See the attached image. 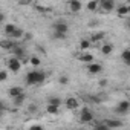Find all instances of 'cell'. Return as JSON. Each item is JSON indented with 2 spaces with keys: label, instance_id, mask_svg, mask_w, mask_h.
<instances>
[{
  "label": "cell",
  "instance_id": "9a60e30c",
  "mask_svg": "<svg viewBox=\"0 0 130 130\" xmlns=\"http://www.w3.org/2000/svg\"><path fill=\"white\" fill-rule=\"evenodd\" d=\"M25 101H26V93H25V92H23L22 95H19V96L12 98V104H14V106H17V107H20Z\"/></svg>",
  "mask_w": 130,
  "mask_h": 130
},
{
  "label": "cell",
  "instance_id": "1f68e13d",
  "mask_svg": "<svg viewBox=\"0 0 130 130\" xmlns=\"http://www.w3.org/2000/svg\"><path fill=\"white\" fill-rule=\"evenodd\" d=\"M106 81H107V80H101V83H100V86H103V87H104V86H106V84H107V83H106Z\"/></svg>",
  "mask_w": 130,
  "mask_h": 130
},
{
  "label": "cell",
  "instance_id": "8992f818",
  "mask_svg": "<svg viewBox=\"0 0 130 130\" xmlns=\"http://www.w3.org/2000/svg\"><path fill=\"white\" fill-rule=\"evenodd\" d=\"M128 110H130V101H127V100L119 101V103L116 104V107H115V112H116L118 115H124V113H127Z\"/></svg>",
  "mask_w": 130,
  "mask_h": 130
},
{
  "label": "cell",
  "instance_id": "484cf974",
  "mask_svg": "<svg viewBox=\"0 0 130 130\" xmlns=\"http://www.w3.org/2000/svg\"><path fill=\"white\" fill-rule=\"evenodd\" d=\"M95 128L96 130H109V125L106 124V121L104 122H96L95 124Z\"/></svg>",
  "mask_w": 130,
  "mask_h": 130
},
{
  "label": "cell",
  "instance_id": "e0dca14e",
  "mask_svg": "<svg viewBox=\"0 0 130 130\" xmlns=\"http://www.w3.org/2000/svg\"><path fill=\"white\" fill-rule=\"evenodd\" d=\"M15 29H17V26L12 25V23H8V25H5V28H3V31H5V34H6L8 37H11V35L15 32Z\"/></svg>",
  "mask_w": 130,
  "mask_h": 130
},
{
  "label": "cell",
  "instance_id": "ffe728a7",
  "mask_svg": "<svg viewBox=\"0 0 130 130\" xmlns=\"http://www.w3.org/2000/svg\"><path fill=\"white\" fill-rule=\"evenodd\" d=\"M116 12H118L119 17H125V15H128V5H124V6L116 8Z\"/></svg>",
  "mask_w": 130,
  "mask_h": 130
},
{
  "label": "cell",
  "instance_id": "603a6c76",
  "mask_svg": "<svg viewBox=\"0 0 130 130\" xmlns=\"http://www.w3.org/2000/svg\"><path fill=\"white\" fill-rule=\"evenodd\" d=\"M61 98H58V96H51L49 100H47V104H52V106H57V107H60L61 106Z\"/></svg>",
  "mask_w": 130,
  "mask_h": 130
},
{
  "label": "cell",
  "instance_id": "f1b7e54d",
  "mask_svg": "<svg viewBox=\"0 0 130 130\" xmlns=\"http://www.w3.org/2000/svg\"><path fill=\"white\" fill-rule=\"evenodd\" d=\"M54 35V38H58V40H64V38H66V35H64V34H52Z\"/></svg>",
  "mask_w": 130,
  "mask_h": 130
},
{
  "label": "cell",
  "instance_id": "30bf717a",
  "mask_svg": "<svg viewBox=\"0 0 130 130\" xmlns=\"http://www.w3.org/2000/svg\"><path fill=\"white\" fill-rule=\"evenodd\" d=\"M64 106H66V107H68L69 110H75V109H78L80 103H78V100H77V98L71 96V98H68L66 101H64Z\"/></svg>",
  "mask_w": 130,
  "mask_h": 130
},
{
  "label": "cell",
  "instance_id": "44dd1931",
  "mask_svg": "<svg viewBox=\"0 0 130 130\" xmlns=\"http://www.w3.org/2000/svg\"><path fill=\"white\" fill-rule=\"evenodd\" d=\"M29 63H31V66H34V68H38L40 64H41V60H40L37 55H32V57H29Z\"/></svg>",
  "mask_w": 130,
  "mask_h": 130
},
{
  "label": "cell",
  "instance_id": "4fadbf2b",
  "mask_svg": "<svg viewBox=\"0 0 130 130\" xmlns=\"http://www.w3.org/2000/svg\"><path fill=\"white\" fill-rule=\"evenodd\" d=\"M78 58H80V61H83V63H87V64L93 61V55H92V54H89V52H86V51H83V54H81Z\"/></svg>",
  "mask_w": 130,
  "mask_h": 130
},
{
  "label": "cell",
  "instance_id": "7402d4cb",
  "mask_svg": "<svg viewBox=\"0 0 130 130\" xmlns=\"http://www.w3.org/2000/svg\"><path fill=\"white\" fill-rule=\"evenodd\" d=\"M90 46H92V41H90V40H86V38H83V40L80 41V49H81V51H87Z\"/></svg>",
  "mask_w": 130,
  "mask_h": 130
},
{
  "label": "cell",
  "instance_id": "d6986e66",
  "mask_svg": "<svg viewBox=\"0 0 130 130\" xmlns=\"http://www.w3.org/2000/svg\"><path fill=\"white\" fill-rule=\"evenodd\" d=\"M121 60L124 61V64L130 66V49H125V51H122V54H121Z\"/></svg>",
  "mask_w": 130,
  "mask_h": 130
},
{
  "label": "cell",
  "instance_id": "2e32d148",
  "mask_svg": "<svg viewBox=\"0 0 130 130\" xmlns=\"http://www.w3.org/2000/svg\"><path fill=\"white\" fill-rule=\"evenodd\" d=\"M106 124L109 125V128H119V127H122L124 124H122V121H118V119H107L106 121Z\"/></svg>",
  "mask_w": 130,
  "mask_h": 130
},
{
  "label": "cell",
  "instance_id": "cb8c5ba5",
  "mask_svg": "<svg viewBox=\"0 0 130 130\" xmlns=\"http://www.w3.org/2000/svg\"><path fill=\"white\" fill-rule=\"evenodd\" d=\"M23 35H25V31H23V29H20V28H17V29H15V32H14L9 38H12V40H19V38H22Z\"/></svg>",
  "mask_w": 130,
  "mask_h": 130
},
{
  "label": "cell",
  "instance_id": "d6a6232c",
  "mask_svg": "<svg viewBox=\"0 0 130 130\" xmlns=\"http://www.w3.org/2000/svg\"><path fill=\"white\" fill-rule=\"evenodd\" d=\"M128 14H130V5H128Z\"/></svg>",
  "mask_w": 130,
  "mask_h": 130
},
{
  "label": "cell",
  "instance_id": "836d02e7",
  "mask_svg": "<svg viewBox=\"0 0 130 130\" xmlns=\"http://www.w3.org/2000/svg\"><path fill=\"white\" fill-rule=\"evenodd\" d=\"M128 2H130V0H128Z\"/></svg>",
  "mask_w": 130,
  "mask_h": 130
},
{
  "label": "cell",
  "instance_id": "4dcf8cb0",
  "mask_svg": "<svg viewBox=\"0 0 130 130\" xmlns=\"http://www.w3.org/2000/svg\"><path fill=\"white\" fill-rule=\"evenodd\" d=\"M41 128H43V125H37V124L31 125V130H41Z\"/></svg>",
  "mask_w": 130,
  "mask_h": 130
},
{
  "label": "cell",
  "instance_id": "9c48e42d",
  "mask_svg": "<svg viewBox=\"0 0 130 130\" xmlns=\"http://www.w3.org/2000/svg\"><path fill=\"white\" fill-rule=\"evenodd\" d=\"M68 6H69L71 12H80L81 8H83V3L80 2V0H71V2L68 3Z\"/></svg>",
  "mask_w": 130,
  "mask_h": 130
},
{
  "label": "cell",
  "instance_id": "83f0119b",
  "mask_svg": "<svg viewBox=\"0 0 130 130\" xmlns=\"http://www.w3.org/2000/svg\"><path fill=\"white\" fill-rule=\"evenodd\" d=\"M58 81H60V84H68V83H69V78H68L66 75H63V77H60Z\"/></svg>",
  "mask_w": 130,
  "mask_h": 130
},
{
  "label": "cell",
  "instance_id": "3957f363",
  "mask_svg": "<svg viewBox=\"0 0 130 130\" xmlns=\"http://www.w3.org/2000/svg\"><path fill=\"white\" fill-rule=\"evenodd\" d=\"M22 61H23V60H20L19 57H14V55H12V57L8 60V69H9L11 72H14V74L19 72V71L22 69Z\"/></svg>",
  "mask_w": 130,
  "mask_h": 130
},
{
  "label": "cell",
  "instance_id": "8fae6325",
  "mask_svg": "<svg viewBox=\"0 0 130 130\" xmlns=\"http://www.w3.org/2000/svg\"><path fill=\"white\" fill-rule=\"evenodd\" d=\"M25 90H23V87H20V86H14V87H11L9 90H8V93H9V96L11 98H15V96H19V95H22Z\"/></svg>",
  "mask_w": 130,
  "mask_h": 130
},
{
  "label": "cell",
  "instance_id": "d4e9b609",
  "mask_svg": "<svg viewBox=\"0 0 130 130\" xmlns=\"http://www.w3.org/2000/svg\"><path fill=\"white\" fill-rule=\"evenodd\" d=\"M58 109H60V107H57V106L47 104V107H46V112H47L49 115H57V113H58Z\"/></svg>",
  "mask_w": 130,
  "mask_h": 130
},
{
  "label": "cell",
  "instance_id": "6da1fadb",
  "mask_svg": "<svg viewBox=\"0 0 130 130\" xmlns=\"http://www.w3.org/2000/svg\"><path fill=\"white\" fill-rule=\"evenodd\" d=\"M26 84L28 86H38V84H43L44 80H46V74L40 69H34L31 72L26 74Z\"/></svg>",
  "mask_w": 130,
  "mask_h": 130
},
{
  "label": "cell",
  "instance_id": "52a82bcc",
  "mask_svg": "<svg viewBox=\"0 0 130 130\" xmlns=\"http://www.w3.org/2000/svg\"><path fill=\"white\" fill-rule=\"evenodd\" d=\"M100 8L104 11V12H112L116 5H115V0H100Z\"/></svg>",
  "mask_w": 130,
  "mask_h": 130
},
{
  "label": "cell",
  "instance_id": "5b68a950",
  "mask_svg": "<svg viewBox=\"0 0 130 130\" xmlns=\"http://www.w3.org/2000/svg\"><path fill=\"white\" fill-rule=\"evenodd\" d=\"M93 118H95V116H93V113H92V110H90L89 107H84V109L81 110V113H80V121L84 122V124L92 122Z\"/></svg>",
  "mask_w": 130,
  "mask_h": 130
},
{
  "label": "cell",
  "instance_id": "277c9868",
  "mask_svg": "<svg viewBox=\"0 0 130 130\" xmlns=\"http://www.w3.org/2000/svg\"><path fill=\"white\" fill-rule=\"evenodd\" d=\"M9 52H11V55L19 57L20 60H25V57H26V51H25V47H23L22 44H19L15 40H14V46H12V49H11Z\"/></svg>",
  "mask_w": 130,
  "mask_h": 130
},
{
  "label": "cell",
  "instance_id": "7a4b0ae2",
  "mask_svg": "<svg viewBox=\"0 0 130 130\" xmlns=\"http://www.w3.org/2000/svg\"><path fill=\"white\" fill-rule=\"evenodd\" d=\"M52 29H54L55 34H64V35H68V32H69V25H68L66 22H63V20H58V22L54 23Z\"/></svg>",
  "mask_w": 130,
  "mask_h": 130
},
{
  "label": "cell",
  "instance_id": "f546056e",
  "mask_svg": "<svg viewBox=\"0 0 130 130\" xmlns=\"http://www.w3.org/2000/svg\"><path fill=\"white\" fill-rule=\"evenodd\" d=\"M37 110H38V107H35V104H31V106H29V112H31V113H35Z\"/></svg>",
  "mask_w": 130,
  "mask_h": 130
},
{
  "label": "cell",
  "instance_id": "4316f807",
  "mask_svg": "<svg viewBox=\"0 0 130 130\" xmlns=\"http://www.w3.org/2000/svg\"><path fill=\"white\" fill-rule=\"evenodd\" d=\"M6 78H8V72L2 71V72H0V81H6Z\"/></svg>",
  "mask_w": 130,
  "mask_h": 130
},
{
  "label": "cell",
  "instance_id": "5bb4252c",
  "mask_svg": "<svg viewBox=\"0 0 130 130\" xmlns=\"http://www.w3.org/2000/svg\"><path fill=\"white\" fill-rule=\"evenodd\" d=\"M112 52H113V44H110V43L101 44V54L103 55H110Z\"/></svg>",
  "mask_w": 130,
  "mask_h": 130
},
{
  "label": "cell",
  "instance_id": "ac0fdd59",
  "mask_svg": "<svg viewBox=\"0 0 130 130\" xmlns=\"http://www.w3.org/2000/svg\"><path fill=\"white\" fill-rule=\"evenodd\" d=\"M104 37H106V34H104V32H95V34L92 35L90 41H92V43H100V41H103V40H104Z\"/></svg>",
  "mask_w": 130,
  "mask_h": 130
},
{
  "label": "cell",
  "instance_id": "7c38bea8",
  "mask_svg": "<svg viewBox=\"0 0 130 130\" xmlns=\"http://www.w3.org/2000/svg\"><path fill=\"white\" fill-rule=\"evenodd\" d=\"M100 8V0H89V2L86 3V9L87 11H96Z\"/></svg>",
  "mask_w": 130,
  "mask_h": 130
},
{
  "label": "cell",
  "instance_id": "ba28073f",
  "mask_svg": "<svg viewBox=\"0 0 130 130\" xmlns=\"http://www.w3.org/2000/svg\"><path fill=\"white\" fill-rule=\"evenodd\" d=\"M86 69H87V72L89 74H92V75H98L101 71H103V66H101V64L100 63H89L87 64V66H86Z\"/></svg>",
  "mask_w": 130,
  "mask_h": 130
}]
</instances>
